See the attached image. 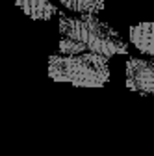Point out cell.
I'll use <instances>...</instances> for the list:
<instances>
[{
	"mask_svg": "<svg viewBox=\"0 0 154 156\" xmlns=\"http://www.w3.org/2000/svg\"><path fill=\"white\" fill-rule=\"evenodd\" d=\"M126 87L143 97H154V62L130 58L126 62Z\"/></svg>",
	"mask_w": 154,
	"mask_h": 156,
	"instance_id": "3957f363",
	"label": "cell"
},
{
	"mask_svg": "<svg viewBox=\"0 0 154 156\" xmlns=\"http://www.w3.org/2000/svg\"><path fill=\"white\" fill-rule=\"evenodd\" d=\"M60 34L61 37L74 39L82 43L89 52L100 54L108 60L117 54H128V47L121 39L119 32L95 15H60Z\"/></svg>",
	"mask_w": 154,
	"mask_h": 156,
	"instance_id": "6da1fadb",
	"label": "cell"
},
{
	"mask_svg": "<svg viewBox=\"0 0 154 156\" xmlns=\"http://www.w3.org/2000/svg\"><path fill=\"white\" fill-rule=\"evenodd\" d=\"M61 4L78 15H97L104 9V0H61Z\"/></svg>",
	"mask_w": 154,
	"mask_h": 156,
	"instance_id": "8992f818",
	"label": "cell"
},
{
	"mask_svg": "<svg viewBox=\"0 0 154 156\" xmlns=\"http://www.w3.org/2000/svg\"><path fill=\"white\" fill-rule=\"evenodd\" d=\"M15 4L35 21H48L58 13V8L50 0H15Z\"/></svg>",
	"mask_w": 154,
	"mask_h": 156,
	"instance_id": "5b68a950",
	"label": "cell"
},
{
	"mask_svg": "<svg viewBox=\"0 0 154 156\" xmlns=\"http://www.w3.org/2000/svg\"><path fill=\"white\" fill-rule=\"evenodd\" d=\"M48 76L76 87H102L110 82L108 58L93 52L78 56L52 54L48 58Z\"/></svg>",
	"mask_w": 154,
	"mask_h": 156,
	"instance_id": "7a4b0ae2",
	"label": "cell"
},
{
	"mask_svg": "<svg viewBox=\"0 0 154 156\" xmlns=\"http://www.w3.org/2000/svg\"><path fill=\"white\" fill-rule=\"evenodd\" d=\"M130 43L143 56L154 60V23H139L130 28Z\"/></svg>",
	"mask_w": 154,
	"mask_h": 156,
	"instance_id": "277c9868",
	"label": "cell"
},
{
	"mask_svg": "<svg viewBox=\"0 0 154 156\" xmlns=\"http://www.w3.org/2000/svg\"><path fill=\"white\" fill-rule=\"evenodd\" d=\"M58 48H60V54H63V56H78V54H86V52H89L82 43L74 41V39H69V37H61V39H60V45H58Z\"/></svg>",
	"mask_w": 154,
	"mask_h": 156,
	"instance_id": "52a82bcc",
	"label": "cell"
}]
</instances>
